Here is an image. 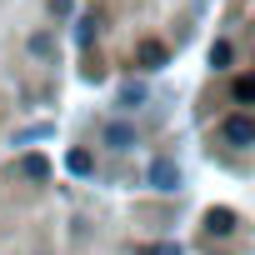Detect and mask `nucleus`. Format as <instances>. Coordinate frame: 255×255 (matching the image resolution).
<instances>
[{"label":"nucleus","instance_id":"nucleus-10","mask_svg":"<svg viewBox=\"0 0 255 255\" xmlns=\"http://www.w3.org/2000/svg\"><path fill=\"white\" fill-rule=\"evenodd\" d=\"M210 65H230V45H225V40L210 45Z\"/></svg>","mask_w":255,"mask_h":255},{"label":"nucleus","instance_id":"nucleus-4","mask_svg":"<svg viewBox=\"0 0 255 255\" xmlns=\"http://www.w3.org/2000/svg\"><path fill=\"white\" fill-rule=\"evenodd\" d=\"M135 55H140V65H145V70H155V65H165V45H160V40H145V45H140Z\"/></svg>","mask_w":255,"mask_h":255},{"label":"nucleus","instance_id":"nucleus-8","mask_svg":"<svg viewBox=\"0 0 255 255\" xmlns=\"http://www.w3.org/2000/svg\"><path fill=\"white\" fill-rule=\"evenodd\" d=\"M235 100H255V75H240L235 80Z\"/></svg>","mask_w":255,"mask_h":255},{"label":"nucleus","instance_id":"nucleus-7","mask_svg":"<svg viewBox=\"0 0 255 255\" xmlns=\"http://www.w3.org/2000/svg\"><path fill=\"white\" fill-rule=\"evenodd\" d=\"M20 170H25L30 180H45V175H50V165H45V155H25V160H20Z\"/></svg>","mask_w":255,"mask_h":255},{"label":"nucleus","instance_id":"nucleus-5","mask_svg":"<svg viewBox=\"0 0 255 255\" xmlns=\"http://www.w3.org/2000/svg\"><path fill=\"white\" fill-rule=\"evenodd\" d=\"M205 230H210V235H230V230H235V215H230V210H210V215H205Z\"/></svg>","mask_w":255,"mask_h":255},{"label":"nucleus","instance_id":"nucleus-9","mask_svg":"<svg viewBox=\"0 0 255 255\" xmlns=\"http://www.w3.org/2000/svg\"><path fill=\"white\" fill-rule=\"evenodd\" d=\"M140 100H145V85H125L120 90V105H140Z\"/></svg>","mask_w":255,"mask_h":255},{"label":"nucleus","instance_id":"nucleus-2","mask_svg":"<svg viewBox=\"0 0 255 255\" xmlns=\"http://www.w3.org/2000/svg\"><path fill=\"white\" fill-rule=\"evenodd\" d=\"M150 185L155 190H180V170H175V160H150Z\"/></svg>","mask_w":255,"mask_h":255},{"label":"nucleus","instance_id":"nucleus-11","mask_svg":"<svg viewBox=\"0 0 255 255\" xmlns=\"http://www.w3.org/2000/svg\"><path fill=\"white\" fill-rule=\"evenodd\" d=\"M145 255H180V245H160V250H145Z\"/></svg>","mask_w":255,"mask_h":255},{"label":"nucleus","instance_id":"nucleus-6","mask_svg":"<svg viewBox=\"0 0 255 255\" xmlns=\"http://www.w3.org/2000/svg\"><path fill=\"white\" fill-rule=\"evenodd\" d=\"M65 165H70L75 175H90V170H95V160H90V150H70V155H65Z\"/></svg>","mask_w":255,"mask_h":255},{"label":"nucleus","instance_id":"nucleus-3","mask_svg":"<svg viewBox=\"0 0 255 255\" xmlns=\"http://www.w3.org/2000/svg\"><path fill=\"white\" fill-rule=\"evenodd\" d=\"M100 140H105L110 150H130V145H135V130H130V125H120V120H115V125H105V130H100Z\"/></svg>","mask_w":255,"mask_h":255},{"label":"nucleus","instance_id":"nucleus-1","mask_svg":"<svg viewBox=\"0 0 255 255\" xmlns=\"http://www.w3.org/2000/svg\"><path fill=\"white\" fill-rule=\"evenodd\" d=\"M220 140H225V145H255V120H250V115H225Z\"/></svg>","mask_w":255,"mask_h":255}]
</instances>
